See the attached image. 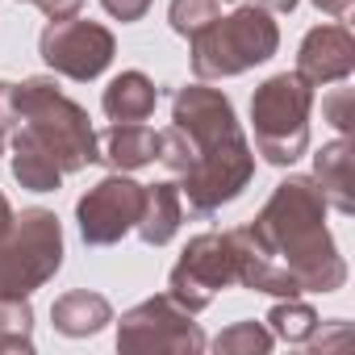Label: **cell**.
Wrapping results in <instances>:
<instances>
[{
	"instance_id": "d4e9b609",
	"label": "cell",
	"mask_w": 355,
	"mask_h": 355,
	"mask_svg": "<svg viewBox=\"0 0 355 355\" xmlns=\"http://www.w3.org/2000/svg\"><path fill=\"white\" fill-rule=\"evenodd\" d=\"M34 5L51 17V21H63V17H76L84 9V0H34Z\"/></svg>"
},
{
	"instance_id": "4fadbf2b",
	"label": "cell",
	"mask_w": 355,
	"mask_h": 355,
	"mask_svg": "<svg viewBox=\"0 0 355 355\" xmlns=\"http://www.w3.org/2000/svg\"><path fill=\"white\" fill-rule=\"evenodd\" d=\"M313 171L326 205H334L338 214H355V142L351 138L326 142L313 155Z\"/></svg>"
},
{
	"instance_id": "e0dca14e",
	"label": "cell",
	"mask_w": 355,
	"mask_h": 355,
	"mask_svg": "<svg viewBox=\"0 0 355 355\" xmlns=\"http://www.w3.org/2000/svg\"><path fill=\"white\" fill-rule=\"evenodd\" d=\"M155 101H159V92L142 71H121L101 96L109 121H146L155 113Z\"/></svg>"
},
{
	"instance_id": "5bb4252c",
	"label": "cell",
	"mask_w": 355,
	"mask_h": 355,
	"mask_svg": "<svg viewBox=\"0 0 355 355\" xmlns=\"http://www.w3.org/2000/svg\"><path fill=\"white\" fill-rule=\"evenodd\" d=\"M184 222V193L180 184H150L146 189V201H142V218H138V234L142 243L150 247H163L175 239V230H180Z\"/></svg>"
},
{
	"instance_id": "d6986e66",
	"label": "cell",
	"mask_w": 355,
	"mask_h": 355,
	"mask_svg": "<svg viewBox=\"0 0 355 355\" xmlns=\"http://www.w3.org/2000/svg\"><path fill=\"white\" fill-rule=\"evenodd\" d=\"M268 322H272V338H284V343H309L318 334V313L297 297H280V305H272Z\"/></svg>"
},
{
	"instance_id": "4316f807",
	"label": "cell",
	"mask_w": 355,
	"mask_h": 355,
	"mask_svg": "<svg viewBox=\"0 0 355 355\" xmlns=\"http://www.w3.org/2000/svg\"><path fill=\"white\" fill-rule=\"evenodd\" d=\"M313 5H318L322 13H330V17H347L355 0H313Z\"/></svg>"
},
{
	"instance_id": "277c9868",
	"label": "cell",
	"mask_w": 355,
	"mask_h": 355,
	"mask_svg": "<svg viewBox=\"0 0 355 355\" xmlns=\"http://www.w3.org/2000/svg\"><path fill=\"white\" fill-rule=\"evenodd\" d=\"M189 42H193V71L201 80H230L268 63L280 46V30L268 9L239 5L230 17H214Z\"/></svg>"
},
{
	"instance_id": "ba28073f",
	"label": "cell",
	"mask_w": 355,
	"mask_h": 355,
	"mask_svg": "<svg viewBox=\"0 0 355 355\" xmlns=\"http://www.w3.org/2000/svg\"><path fill=\"white\" fill-rule=\"evenodd\" d=\"M121 351H159V355H197L205 351V334L193 322V313L175 297H150L134 305L117 326Z\"/></svg>"
},
{
	"instance_id": "9c48e42d",
	"label": "cell",
	"mask_w": 355,
	"mask_h": 355,
	"mask_svg": "<svg viewBox=\"0 0 355 355\" xmlns=\"http://www.w3.org/2000/svg\"><path fill=\"white\" fill-rule=\"evenodd\" d=\"M142 201H146V189L134 184L125 171H113L96 189H88L76 205V222H80V234L88 247H109L117 239H125L138 218H142Z\"/></svg>"
},
{
	"instance_id": "44dd1931",
	"label": "cell",
	"mask_w": 355,
	"mask_h": 355,
	"mask_svg": "<svg viewBox=\"0 0 355 355\" xmlns=\"http://www.w3.org/2000/svg\"><path fill=\"white\" fill-rule=\"evenodd\" d=\"M218 17V0H171V30L193 38Z\"/></svg>"
},
{
	"instance_id": "5b68a950",
	"label": "cell",
	"mask_w": 355,
	"mask_h": 355,
	"mask_svg": "<svg viewBox=\"0 0 355 355\" xmlns=\"http://www.w3.org/2000/svg\"><path fill=\"white\" fill-rule=\"evenodd\" d=\"M309 105H313V84L301 80L297 71H280L263 80L251 96V125H255V150L288 167L305 155L309 146Z\"/></svg>"
},
{
	"instance_id": "603a6c76",
	"label": "cell",
	"mask_w": 355,
	"mask_h": 355,
	"mask_svg": "<svg viewBox=\"0 0 355 355\" xmlns=\"http://www.w3.org/2000/svg\"><path fill=\"white\" fill-rule=\"evenodd\" d=\"M101 5H105L117 21H138V17H146L150 0H101Z\"/></svg>"
},
{
	"instance_id": "3957f363",
	"label": "cell",
	"mask_w": 355,
	"mask_h": 355,
	"mask_svg": "<svg viewBox=\"0 0 355 355\" xmlns=\"http://www.w3.org/2000/svg\"><path fill=\"white\" fill-rule=\"evenodd\" d=\"M13 117L30 130L63 167V175L96 163V130L88 125V113L63 96V88L46 76H34L26 84H13Z\"/></svg>"
},
{
	"instance_id": "cb8c5ba5",
	"label": "cell",
	"mask_w": 355,
	"mask_h": 355,
	"mask_svg": "<svg viewBox=\"0 0 355 355\" xmlns=\"http://www.w3.org/2000/svg\"><path fill=\"white\" fill-rule=\"evenodd\" d=\"M13 121H17L13 117V84L0 80V150H5V142H9V125Z\"/></svg>"
},
{
	"instance_id": "ffe728a7",
	"label": "cell",
	"mask_w": 355,
	"mask_h": 355,
	"mask_svg": "<svg viewBox=\"0 0 355 355\" xmlns=\"http://www.w3.org/2000/svg\"><path fill=\"white\" fill-rule=\"evenodd\" d=\"M214 351L218 355H263L272 351V330H263L259 322H239L214 338Z\"/></svg>"
},
{
	"instance_id": "6da1fadb",
	"label": "cell",
	"mask_w": 355,
	"mask_h": 355,
	"mask_svg": "<svg viewBox=\"0 0 355 355\" xmlns=\"http://www.w3.org/2000/svg\"><path fill=\"white\" fill-rule=\"evenodd\" d=\"M159 159L180 175L193 214L230 205L255 175V155L234 121V105L205 84H184L171 101V125L159 134Z\"/></svg>"
},
{
	"instance_id": "2e32d148",
	"label": "cell",
	"mask_w": 355,
	"mask_h": 355,
	"mask_svg": "<svg viewBox=\"0 0 355 355\" xmlns=\"http://www.w3.org/2000/svg\"><path fill=\"white\" fill-rule=\"evenodd\" d=\"M13 175H17V184L30 189V193H55L63 184V167L55 163V155L30 130L13 134Z\"/></svg>"
},
{
	"instance_id": "52a82bcc",
	"label": "cell",
	"mask_w": 355,
	"mask_h": 355,
	"mask_svg": "<svg viewBox=\"0 0 355 355\" xmlns=\"http://www.w3.org/2000/svg\"><path fill=\"white\" fill-rule=\"evenodd\" d=\"M239 284V243H234V230L230 234H197L180 263L171 268L167 276V297H175L189 313H201L222 288Z\"/></svg>"
},
{
	"instance_id": "7402d4cb",
	"label": "cell",
	"mask_w": 355,
	"mask_h": 355,
	"mask_svg": "<svg viewBox=\"0 0 355 355\" xmlns=\"http://www.w3.org/2000/svg\"><path fill=\"white\" fill-rule=\"evenodd\" d=\"M322 117L343 138H351L355 134V88H334L330 96H322Z\"/></svg>"
},
{
	"instance_id": "83f0119b",
	"label": "cell",
	"mask_w": 355,
	"mask_h": 355,
	"mask_svg": "<svg viewBox=\"0 0 355 355\" xmlns=\"http://www.w3.org/2000/svg\"><path fill=\"white\" fill-rule=\"evenodd\" d=\"M9 222H13V209H9V201H5V193H0V234L9 230Z\"/></svg>"
},
{
	"instance_id": "8fae6325",
	"label": "cell",
	"mask_w": 355,
	"mask_h": 355,
	"mask_svg": "<svg viewBox=\"0 0 355 355\" xmlns=\"http://www.w3.org/2000/svg\"><path fill=\"white\" fill-rule=\"evenodd\" d=\"M355 71V38L347 26H318L301 38L297 76L309 84H343Z\"/></svg>"
},
{
	"instance_id": "30bf717a",
	"label": "cell",
	"mask_w": 355,
	"mask_h": 355,
	"mask_svg": "<svg viewBox=\"0 0 355 355\" xmlns=\"http://www.w3.org/2000/svg\"><path fill=\"white\" fill-rule=\"evenodd\" d=\"M38 51L46 59V67H55L67 80H96L109 63H113V34L101 21H84V17H63L51 21L38 38Z\"/></svg>"
},
{
	"instance_id": "8992f818",
	"label": "cell",
	"mask_w": 355,
	"mask_h": 355,
	"mask_svg": "<svg viewBox=\"0 0 355 355\" xmlns=\"http://www.w3.org/2000/svg\"><path fill=\"white\" fill-rule=\"evenodd\" d=\"M63 263V230L51 209H21L0 234V297H30Z\"/></svg>"
},
{
	"instance_id": "9a60e30c",
	"label": "cell",
	"mask_w": 355,
	"mask_h": 355,
	"mask_svg": "<svg viewBox=\"0 0 355 355\" xmlns=\"http://www.w3.org/2000/svg\"><path fill=\"white\" fill-rule=\"evenodd\" d=\"M51 322L59 334L67 338H88L96 334L105 322H113V309L101 293H88V288H76V293H63L55 305H51Z\"/></svg>"
},
{
	"instance_id": "484cf974",
	"label": "cell",
	"mask_w": 355,
	"mask_h": 355,
	"mask_svg": "<svg viewBox=\"0 0 355 355\" xmlns=\"http://www.w3.org/2000/svg\"><path fill=\"white\" fill-rule=\"evenodd\" d=\"M239 5H259V9H268V13H293L297 0H239Z\"/></svg>"
},
{
	"instance_id": "7c38bea8",
	"label": "cell",
	"mask_w": 355,
	"mask_h": 355,
	"mask_svg": "<svg viewBox=\"0 0 355 355\" xmlns=\"http://www.w3.org/2000/svg\"><path fill=\"white\" fill-rule=\"evenodd\" d=\"M159 159V134L142 121H113L96 134V163H109L113 171H138Z\"/></svg>"
},
{
	"instance_id": "ac0fdd59",
	"label": "cell",
	"mask_w": 355,
	"mask_h": 355,
	"mask_svg": "<svg viewBox=\"0 0 355 355\" xmlns=\"http://www.w3.org/2000/svg\"><path fill=\"white\" fill-rule=\"evenodd\" d=\"M34 351V309L26 297H0V355Z\"/></svg>"
},
{
	"instance_id": "7a4b0ae2",
	"label": "cell",
	"mask_w": 355,
	"mask_h": 355,
	"mask_svg": "<svg viewBox=\"0 0 355 355\" xmlns=\"http://www.w3.org/2000/svg\"><path fill=\"white\" fill-rule=\"evenodd\" d=\"M247 234L272 263H280L301 284V293H334L347 284V263L326 230V197L318 180L288 175L284 184H276Z\"/></svg>"
}]
</instances>
